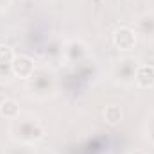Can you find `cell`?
<instances>
[{
    "label": "cell",
    "instance_id": "11",
    "mask_svg": "<svg viewBox=\"0 0 154 154\" xmlns=\"http://www.w3.org/2000/svg\"><path fill=\"white\" fill-rule=\"evenodd\" d=\"M14 50L11 45H5V43H0V66H11L13 59H14Z\"/></svg>",
    "mask_w": 154,
    "mask_h": 154
},
{
    "label": "cell",
    "instance_id": "9",
    "mask_svg": "<svg viewBox=\"0 0 154 154\" xmlns=\"http://www.w3.org/2000/svg\"><path fill=\"white\" fill-rule=\"evenodd\" d=\"M22 115V109H20V104L14 100V99H4L0 102V116L5 118V120H14Z\"/></svg>",
    "mask_w": 154,
    "mask_h": 154
},
{
    "label": "cell",
    "instance_id": "12",
    "mask_svg": "<svg viewBox=\"0 0 154 154\" xmlns=\"http://www.w3.org/2000/svg\"><path fill=\"white\" fill-rule=\"evenodd\" d=\"M143 134H145V140L154 147V111L149 113L147 120H145V125H143Z\"/></svg>",
    "mask_w": 154,
    "mask_h": 154
},
{
    "label": "cell",
    "instance_id": "14",
    "mask_svg": "<svg viewBox=\"0 0 154 154\" xmlns=\"http://www.w3.org/2000/svg\"><path fill=\"white\" fill-rule=\"evenodd\" d=\"M129 154H145V152H142V151H133V152H129Z\"/></svg>",
    "mask_w": 154,
    "mask_h": 154
},
{
    "label": "cell",
    "instance_id": "4",
    "mask_svg": "<svg viewBox=\"0 0 154 154\" xmlns=\"http://www.w3.org/2000/svg\"><path fill=\"white\" fill-rule=\"evenodd\" d=\"M90 47L82 39H66L63 41L61 63L66 66H75L79 63H84L90 57Z\"/></svg>",
    "mask_w": 154,
    "mask_h": 154
},
{
    "label": "cell",
    "instance_id": "5",
    "mask_svg": "<svg viewBox=\"0 0 154 154\" xmlns=\"http://www.w3.org/2000/svg\"><path fill=\"white\" fill-rule=\"evenodd\" d=\"M133 29L143 43H154V11H143L133 20Z\"/></svg>",
    "mask_w": 154,
    "mask_h": 154
},
{
    "label": "cell",
    "instance_id": "13",
    "mask_svg": "<svg viewBox=\"0 0 154 154\" xmlns=\"http://www.w3.org/2000/svg\"><path fill=\"white\" fill-rule=\"evenodd\" d=\"M11 2H13V0H0V14H4V13L11 7Z\"/></svg>",
    "mask_w": 154,
    "mask_h": 154
},
{
    "label": "cell",
    "instance_id": "6",
    "mask_svg": "<svg viewBox=\"0 0 154 154\" xmlns=\"http://www.w3.org/2000/svg\"><path fill=\"white\" fill-rule=\"evenodd\" d=\"M111 43L116 50L120 52H131L134 50L136 43H138V36L134 32L133 27H127V25H122L113 31V36H111Z\"/></svg>",
    "mask_w": 154,
    "mask_h": 154
},
{
    "label": "cell",
    "instance_id": "2",
    "mask_svg": "<svg viewBox=\"0 0 154 154\" xmlns=\"http://www.w3.org/2000/svg\"><path fill=\"white\" fill-rule=\"evenodd\" d=\"M27 93L36 100H48L57 91V75L52 66L38 65L32 75L25 81Z\"/></svg>",
    "mask_w": 154,
    "mask_h": 154
},
{
    "label": "cell",
    "instance_id": "10",
    "mask_svg": "<svg viewBox=\"0 0 154 154\" xmlns=\"http://www.w3.org/2000/svg\"><path fill=\"white\" fill-rule=\"evenodd\" d=\"M102 118L108 125H118L124 118V109L118 104H108L102 111Z\"/></svg>",
    "mask_w": 154,
    "mask_h": 154
},
{
    "label": "cell",
    "instance_id": "3",
    "mask_svg": "<svg viewBox=\"0 0 154 154\" xmlns=\"http://www.w3.org/2000/svg\"><path fill=\"white\" fill-rule=\"evenodd\" d=\"M138 66L140 63L133 56H120L113 59L109 66V77L116 86H124V88L134 86V77H136Z\"/></svg>",
    "mask_w": 154,
    "mask_h": 154
},
{
    "label": "cell",
    "instance_id": "7",
    "mask_svg": "<svg viewBox=\"0 0 154 154\" xmlns=\"http://www.w3.org/2000/svg\"><path fill=\"white\" fill-rule=\"evenodd\" d=\"M36 66H38V65L34 63L32 57H29V56H25V54H20V56L16 54L9 68H11V74L14 77L27 81L29 77L32 75V72L36 70Z\"/></svg>",
    "mask_w": 154,
    "mask_h": 154
},
{
    "label": "cell",
    "instance_id": "1",
    "mask_svg": "<svg viewBox=\"0 0 154 154\" xmlns=\"http://www.w3.org/2000/svg\"><path fill=\"white\" fill-rule=\"evenodd\" d=\"M7 136L13 143L23 147H36L47 136V127L41 118L32 113H22L7 125Z\"/></svg>",
    "mask_w": 154,
    "mask_h": 154
},
{
    "label": "cell",
    "instance_id": "8",
    "mask_svg": "<svg viewBox=\"0 0 154 154\" xmlns=\"http://www.w3.org/2000/svg\"><path fill=\"white\" fill-rule=\"evenodd\" d=\"M134 86L140 90L154 88V65H140L134 77Z\"/></svg>",
    "mask_w": 154,
    "mask_h": 154
}]
</instances>
